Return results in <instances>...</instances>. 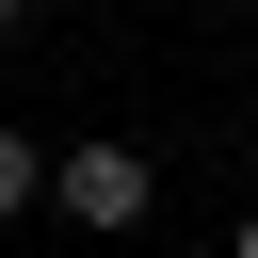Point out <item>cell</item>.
I'll return each mask as SVG.
<instances>
[{"label":"cell","mask_w":258,"mask_h":258,"mask_svg":"<svg viewBox=\"0 0 258 258\" xmlns=\"http://www.w3.org/2000/svg\"><path fill=\"white\" fill-rule=\"evenodd\" d=\"M48 210H64L81 242H129V226L161 210V161H145L129 129H81V145H64V177H48Z\"/></svg>","instance_id":"obj_1"},{"label":"cell","mask_w":258,"mask_h":258,"mask_svg":"<svg viewBox=\"0 0 258 258\" xmlns=\"http://www.w3.org/2000/svg\"><path fill=\"white\" fill-rule=\"evenodd\" d=\"M16 16H32V0H0V32H16Z\"/></svg>","instance_id":"obj_4"},{"label":"cell","mask_w":258,"mask_h":258,"mask_svg":"<svg viewBox=\"0 0 258 258\" xmlns=\"http://www.w3.org/2000/svg\"><path fill=\"white\" fill-rule=\"evenodd\" d=\"M48 177H64V145H32V129H0V226H16V210H48Z\"/></svg>","instance_id":"obj_2"},{"label":"cell","mask_w":258,"mask_h":258,"mask_svg":"<svg viewBox=\"0 0 258 258\" xmlns=\"http://www.w3.org/2000/svg\"><path fill=\"white\" fill-rule=\"evenodd\" d=\"M226 258H258V210H242V226H226Z\"/></svg>","instance_id":"obj_3"}]
</instances>
